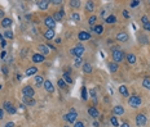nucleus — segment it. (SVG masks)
<instances>
[{"label":"nucleus","mask_w":150,"mask_h":127,"mask_svg":"<svg viewBox=\"0 0 150 127\" xmlns=\"http://www.w3.org/2000/svg\"><path fill=\"white\" fill-rule=\"evenodd\" d=\"M64 118H65V121H67L69 123H75V122H76V118H78V113H76L74 109H70V112L64 116Z\"/></svg>","instance_id":"nucleus-1"},{"label":"nucleus","mask_w":150,"mask_h":127,"mask_svg":"<svg viewBox=\"0 0 150 127\" xmlns=\"http://www.w3.org/2000/svg\"><path fill=\"white\" fill-rule=\"evenodd\" d=\"M128 104L132 107V108H138L141 105V98L137 96V95H132L129 96L128 99Z\"/></svg>","instance_id":"nucleus-2"},{"label":"nucleus","mask_w":150,"mask_h":127,"mask_svg":"<svg viewBox=\"0 0 150 127\" xmlns=\"http://www.w3.org/2000/svg\"><path fill=\"white\" fill-rule=\"evenodd\" d=\"M124 53L123 51H120V50H114L113 51V60H114V63H119V62H122L123 59H124Z\"/></svg>","instance_id":"nucleus-3"},{"label":"nucleus","mask_w":150,"mask_h":127,"mask_svg":"<svg viewBox=\"0 0 150 127\" xmlns=\"http://www.w3.org/2000/svg\"><path fill=\"white\" fill-rule=\"evenodd\" d=\"M84 51H85L84 46H83V45H80V44H79V45H76V46H75V48L71 50V54H73V55H75V58H78V57H82Z\"/></svg>","instance_id":"nucleus-4"},{"label":"nucleus","mask_w":150,"mask_h":127,"mask_svg":"<svg viewBox=\"0 0 150 127\" xmlns=\"http://www.w3.org/2000/svg\"><path fill=\"white\" fill-rule=\"evenodd\" d=\"M44 24H45L48 27V30H53L55 28V26H56V21L53 19V17H45V19H44Z\"/></svg>","instance_id":"nucleus-5"},{"label":"nucleus","mask_w":150,"mask_h":127,"mask_svg":"<svg viewBox=\"0 0 150 127\" xmlns=\"http://www.w3.org/2000/svg\"><path fill=\"white\" fill-rule=\"evenodd\" d=\"M22 94L25 98H32L35 95V91H34V89L31 86H25L22 89Z\"/></svg>","instance_id":"nucleus-6"},{"label":"nucleus","mask_w":150,"mask_h":127,"mask_svg":"<svg viewBox=\"0 0 150 127\" xmlns=\"http://www.w3.org/2000/svg\"><path fill=\"white\" fill-rule=\"evenodd\" d=\"M3 107H4V111H7L9 114H14L16 113V108L13 107V104L11 102H4Z\"/></svg>","instance_id":"nucleus-7"},{"label":"nucleus","mask_w":150,"mask_h":127,"mask_svg":"<svg viewBox=\"0 0 150 127\" xmlns=\"http://www.w3.org/2000/svg\"><path fill=\"white\" fill-rule=\"evenodd\" d=\"M146 123V116L145 114H137V117H136V125L137 126H144Z\"/></svg>","instance_id":"nucleus-8"},{"label":"nucleus","mask_w":150,"mask_h":127,"mask_svg":"<svg viewBox=\"0 0 150 127\" xmlns=\"http://www.w3.org/2000/svg\"><path fill=\"white\" fill-rule=\"evenodd\" d=\"M78 39L80 40V41H84V40H89V39H91V35H89V32L82 31V32H79V35H78Z\"/></svg>","instance_id":"nucleus-9"},{"label":"nucleus","mask_w":150,"mask_h":127,"mask_svg":"<svg viewBox=\"0 0 150 127\" xmlns=\"http://www.w3.org/2000/svg\"><path fill=\"white\" fill-rule=\"evenodd\" d=\"M44 89H45L48 93H53V90H55L53 84H52L49 80H45V81H44Z\"/></svg>","instance_id":"nucleus-10"},{"label":"nucleus","mask_w":150,"mask_h":127,"mask_svg":"<svg viewBox=\"0 0 150 127\" xmlns=\"http://www.w3.org/2000/svg\"><path fill=\"white\" fill-rule=\"evenodd\" d=\"M31 59H32V62H34V63H41V62H44L45 57L41 55V54H34Z\"/></svg>","instance_id":"nucleus-11"},{"label":"nucleus","mask_w":150,"mask_h":127,"mask_svg":"<svg viewBox=\"0 0 150 127\" xmlns=\"http://www.w3.org/2000/svg\"><path fill=\"white\" fill-rule=\"evenodd\" d=\"M55 36H56L55 30H47L45 32H44V37H45L47 40H52V39H55Z\"/></svg>","instance_id":"nucleus-12"},{"label":"nucleus","mask_w":150,"mask_h":127,"mask_svg":"<svg viewBox=\"0 0 150 127\" xmlns=\"http://www.w3.org/2000/svg\"><path fill=\"white\" fill-rule=\"evenodd\" d=\"M88 113H89V116L93 117V118H98V116H100V112L97 111L94 107H89V109H88Z\"/></svg>","instance_id":"nucleus-13"},{"label":"nucleus","mask_w":150,"mask_h":127,"mask_svg":"<svg viewBox=\"0 0 150 127\" xmlns=\"http://www.w3.org/2000/svg\"><path fill=\"white\" fill-rule=\"evenodd\" d=\"M39 50H40V54H41V55H48V54H49V48H48V45H44V44L39 45Z\"/></svg>","instance_id":"nucleus-14"},{"label":"nucleus","mask_w":150,"mask_h":127,"mask_svg":"<svg viewBox=\"0 0 150 127\" xmlns=\"http://www.w3.org/2000/svg\"><path fill=\"white\" fill-rule=\"evenodd\" d=\"M51 1H48V0H44V1H38V5H39V9H41V10H45V9H48Z\"/></svg>","instance_id":"nucleus-15"},{"label":"nucleus","mask_w":150,"mask_h":127,"mask_svg":"<svg viewBox=\"0 0 150 127\" xmlns=\"http://www.w3.org/2000/svg\"><path fill=\"white\" fill-rule=\"evenodd\" d=\"M117 40H119V41H127L128 40V35L126 32H119L117 35Z\"/></svg>","instance_id":"nucleus-16"},{"label":"nucleus","mask_w":150,"mask_h":127,"mask_svg":"<svg viewBox=\"0 0 150 127\" xmlns=\"http://www.w3.org/2000/svg\"><path fill=\"white\" fill-rule=\"evenodd\" d=\"M36 72H38V68H36V67H30V68L26 69V76H34Z\"/></svg>","instance_id":"nucleus-17"},{"label":"nucleus","mask_w":150,"mask_h":127,"mask_svg":"<svg viewBox=\"0 0 150 127\" xmlns=\"http://www.w3.org/2000/svg\"><path fill=\"white\" fill-rule=\"evenodd\" d=\"M119 93H120L123 96H128V95H129V93H128V89H127V86H124V85L119 86Z\"/></svg>","instance_id":"nucleus-18"},{"label":"nucleus","mask_w":150,"mask_h":127,"mask_svg":"<svg viewBox=\"0 0 150 127\" xmlns=\"http://www.w3.org/2000/svg\"><path fill=\"white\" fill-rule=\"evenodd\" d=\"M62 15H65V10L62 9V10H60L57 13H55V17H53V19L55 21H61L62 19Z\"/></svg>","instance_id":"nucleus-19"},{"label":"nucleus","mask_w":150,"mask_h":127,"mask_svg":"<svg viewBox=\"0 0 150 127\" xmlns=\"http://www.w3.org/2000/svg\"><path fill=\"white\" fill-rule=\"evenodd\" d=\"M2 24H3V27L8 28V27H11V26H12V19H11V18H3Z\"/></svg>","instance_id":"nucleus-20"},{"label":"nucleus","mask_w":150,"mask_h":127,"mask_svg":"<svg viewBox=\"0 0 150 127\" xmlns=\"http://www.w3.org/2000/svg\"><path fill=\"white\" fill-rule=\"evenodd\" d=\"M123 113H124V109H123V107L117 105L115 108H114V114H115V116H122Z\"/></svg>","instance_id":"nucleus-21"},{"label":"nucleus","mask_w":150,"mask_h":127,"mask_svg":"<svg viewBox=\"0 0 150 127\" xmlns=\"http://www.w3.org/2000/svg\"><path fill=\"white\" fill-rule=\"evenodd\" d=\"M127 60H128V63H131V64H135L136 63V55L135 54H127Z\"/></svg>","instance_id":"nucleus-22"},{"label":"nucleus","mask_w":150,"mask_h":127,"mask_svg":"<svg viewBox=\"0 0 150 127\" xmlns=\"http://www.w3.org/2000/svg\"><path fill=\"white\" fill-rule=\"evenodd\" d=\"M66 84H73V78H71V76H70V73L69 72H66V73H64V78H62Z\"/></svg>","instance_id":"nucleus-23"},{"label":"nucleus","mask_w":150,"mask_h":127,"mask_svg":"<svg viewBox=\"0 0 150 127\" xmlns=\"http://www.w3.org/2000/svg\"><path fill=\"white\" fill-rule=\"evenodd\" d=\"M118 63H114V62H111V63H109V69H110V72H117L118 71Z\"/></svg>","instance_id":"nucleus-24"},{"label":"nucleus","mask_w":150,"mask_h":127,"mask_svg":"<svg viewBox=\"0 0 150 127\" xmlns=\"http://www.w3.org/2000/svg\"><path fill=\"white\" fill-rule=\"evenodd\" d=\"M35 82H36V86H40L44 84V77L43 76H35Z\"/></svg>","instance_id":"nucleus-25"},{"label":"nucleus","mask_w":150,"mask_h":127,"mask_svg":"<svg viewBox=\"0 0 150 127\" xmlns=\"http://www.w3.org/2000/svg\"><path fill=\"white\" fill-rule=\"evenodd\" d=\"M83 71L85 72V73H91L92 72V66L89 64V63H84L83 64Z\"/></svg>","instance_id":"nucleus-26"},{"label":"nucleus","mask_w":150,"mask_h":127,"mask_svg":"<svg viewBox=\"0 0 150 127\" xmlns=\"http://www.w3.org/2000/svg\"><path fill=\"white\" fill-rule=\"evenodd\" d=\"M105 21H106V23H115L117 22V17L115 15H109L105 18Z\"/></svg>","instance_id":"nucleus-27"},{"label":"nucleus","mask_w":150,"mask_h":127,"mask_svg":"<svg viewBox=\"0 0 150 127\" xmlns=\"http://www.w3.org/2000/svg\"><path fill=\"white\" fill-rule=\"evenodd\" d=\"M110 122H111L113 126H115V127L119 126V121H118V118H117V116H113L111 118H110Z\"/></svg>","instance_id":"nucleus-28"},{"label":"nucleus","mask_w":150,"mask_h":127,"mask_svg":"<svg viewBox=\"0 0 150 127\" xmlns=\"http://www.w3.org/2000/svg\"><path fill=\"white\" fill-rule=\"evenodd\" d=\"M93 31L96 32V33H102V31H104V28H102V26H100V24H97V26H94L93 27Z\"/></svg>","instance_id":"nucleus-29"},{"label":"nucleus","mask_w":150,"mask_h":127,"mask_svg":"<svg viewBox=\"0 0 150 127\" xmlns=\"http://www.w3.org/2000/svg\"><path fill=\"white\" fill-rule=\"evenodd\" d=\"M85 9H87V10H89V12H92L93 9H94V4H93V1H88L87 5H85Z\"/></svg>","instance_id":"nucleus-30"},{"label":"nucleus","mask_w":150,"mask_h":127,"mask_svg":"<svg viewBox=\"0 0 150 127\" xmlns=\"http://www.w3.org/2000/svg\"><path fill=\"white\" fill-rule=\"evenodd\" d=\"M142 86H144L145 89L150 90V78H145V80L142 81Z\"/></svg>","instance_id":"nucleus-31"},{"label":"nucleus","mask_w":150,"mask_h":127,"mask_svg":"<svg viewBox=\"0 0 150 127\" xmlns=\"http://www.w3.org/2000/svg\"><path fill=\"white\" fill-rule=\"evenodd\" d=\"M82 99H83V100H87V99H88V91H87L85 87L82 89Z\"/></svg>","instance_id":"nucleus-32"},{"label":"nucleus","mask_w":150,"mask_h":127,"mask_svg":"<svg viewBox=\"0 0 150 127\" xmlns=\"http://www.w3.org/2000/svg\"><path fill=\"white\" fill-rule=\"evenodd\" d=\"M70 5L74 6V8H79L80 6V1H79V0H71V1H70Z\"/></svg>","instance_id":"nucleus-33"},{"label":"nucleus","mask_w":150,"mask_h":127,"mask_svg":"<svg viewBox=\"0 0 150 127\" xmlns=\"http://www.w3.org/2000/svg\"><path fill=\"white\" fill-rule=\"evenodd\" d=\"M3 36H4V37H7V39H13V32L12 31H5Z\"/></svg>","instance_id":"nucleus-34"},{"label":"nucleus","mask_w":150,"mask_h":127,"mask_svg":"<svg viewBox=\"0 0 150 127\" xmlns=\"http://www.w3.org/2000/svg\"><path fill=\"white\" fill-rule=\"evenodd\" d=\"M96 21H97V17H96V15L89 17V19H88V22H89V24H91V26H93V24L96 23Z\"/></svg>","instance_id":"nucleus-35"},{"label":"nucleus","mask_w":150,"mask_h":127,"mask_svg":"<svg viewBox=\"0 0 150 127\" xmlns=\"http://www.w3.org/2000/svg\"><path fill=\"white\" fill-rule=\"evenodd\" d=\"M23 100H25V103H27V104H30V105H34V104H35V100H32L31 98H23Z\"/></svg>","instance_id":"nucleus-36"},{"label":"nucleus","mask_w":150,"mask_h":127,"mask_svg":"<svg viewBox=\"0 0 150 127\" xmlns=\"http://www.w3.org/2000/svg\"><path fill=\"white\" fill-rule=\"evenodd\" d=\"M129 5H131V8H136V6L140 5V1H138V0H133V1L129 3Z\"/></svg>","instance_id":"nucleus-37"},{"label":"nucleus","mask_w":150,"mask_h":127,"mask_svg":"<svg viewBox=\"0 0 150 127\" xmlns=\"http://www.w3.org/2000/svg\"><path fill=\"white\" fill-rule=\"evenodd\" d=\"M57 84H58V86H60L61 89H65V87H66V82H65L64 80H58Z\"/></svg>","instance_id":"nucleus-38"},{"label":"nucleus","mask_w":150,"mask_h":127,"mask_svg":"<svg viewBox=\"0 0 150 127\" xmlns=\"http://www.w3.org/2000/svg\"><path fill=\"white\" fill-rule=\"evenodd\" d=\"M82 64V57H78V58H75V67H79Z\"/></svg>","instance_id":"nucleus-39"},{"label":"nucleus","mask_w":150,"mask_h":127,"mask_svg":"<svg viewBox=\"0 0 150 127\" xmlns=\"http://www.w3.org/2000/svg\"><path fill=\"white\" fill-rule=\"evenodd\" d=\"M73 19H74V21H79V19H80V15H79L78 13H74V14H73Z\"/></svg>","instance_id":"nucleus-40"},{"label":"nucleus","mask_w":150,"mask_h":127,"mask_svg":"<svg viewBox=\"0 0 150 127\" xmlns=\"http://www.w3.org/2000/svg\"><path fill=\"white\" fill-rule=\"evenodd\" d=\"M74 127H84V123H83V122H75V123H74Z\"/></svg>","instance_id":"nucleus-41"},{"label":"nucleus","mask_w":150,"mask_h":127,"mask_svg":"<svg viewBox=\"0 0 150 127\" xmlns=\"http://www.w3.org/2000/svg\"><path fill=\"white\" fill-rule=\"evenodd\" d=\"M141 21H142V22H144V24L149 22V19H147V17H146V15H142V18H141Z\"/></svg>","instance_id":"nucleus-42"},{"label":"nucleus","mask_w":150,"mask_h":127,"mask_svg":"<svg viewBox=\"0 0 150 127\" xmlns=\"http://www.w3.org/2000/svg\"><path fill=\"white\" fill-rule=\"evenodd\" d=\"M144 28H145V30H147V31H150V22H147V23H145V24H144Z\"/></svg>","instance_id":"nucleus-43"},{"label":"nucleus","mask_w":150,"mask_h":127,"mask_svg":"<svg viewBox=\"0 0 150 127\" xmlns=\"http://www.w3.org/2000/svg\"><path fill=\"white\" fill-rule=\"evenodd\" d=\"M91 95H92V98H94V100H96V90L94 89L91 90Z\"/></svg>","instance_id":"nucleus-44"},{"label":"nucleus","mask_w":150,"mask_h":127,"mask_svg":"<svg viewBox=\"0 0 150 127\" xmlns=\"http://www.w3.org/2000/svg\"><path fill=\"white\" fill-rule=\"evenodd\" d=\"M123 15H124V18H129V13L127 10H123Z\"/></svg>","instance_id":"nucleus-45"},{"label":"nucleus","mask_w":150,"mask_h":127,"mask_svg":"<svg viewBox=\"0 0 150 127\" xmlns=\"http://www.w3.org/2000/svg\"><path fill=\"white\" fill-rule=\"evenodd\" d=\"M5 55H7V53L3 50V51H2V54H0V58H2V59H5Z\"/></svg>","instance_id":"nucleus-46"},{"label":"nucleus","mask_w":150,"mask_h":127,"mask_svg":"<svg viewBox=\"0 0 150 127\" xmlns=\"http://www.w3.org/2000/svg\"><path fill=\"white\" fill-rule=\"evenodd\" d=\"M5 127H14V123H13V122H8V123L5 125Z\"/></svg>","instance_id":"nucleus-47"},{"label":"nucleus","mask_w":150,"mask_h":127,"mask_svg":"<svg viewBox=\"0 0 150 127\" xmlns=\"http://www.w3.org/2000/svg\"><path fill=\"white\" fill-rule=\"evenodd\" d=\"M4 117V109H0V118H3Z\"/></svg>","instance_id":"nucleus-48"},{"label":"nucleus","mask_w":150,"mask_h":127,"mask_svg":"<svg viewBox=\"0 0 150 127\" xmlns=\"http://www.w3.org/2000/svg\"><path fill=\"white\" fill-rule=\"evenodd\" d=\"M52 3H53V4H61L62 1H61V0H53V1H52Z\"/></svg>","instance_id":"nucleus-49"},{"label":"nucleus","mask_w":150,"mask_h":127,"mask_svg":"<svg viewBox=\"0 0 150 127\" xmlns=\"http://www.w3.org/2000/svg\"><path fill=\"white\" fill-rule=\"evenodd\" d=\"M120 127H129V125H128V123H123Z\"/></svg>","instance_id":"nucleus-50"},{"label":"nucleus","mask_w":150,"mask_h":127,"mask_svg":"<svg viewBox=\"0 0 150 127\" xmlns=\"http://www.w3.org/2000/svg\"><path fill=\"white\" fill-rule=\"evenodd\" d=\"M2 15H4V13H3L2 10H0V17H2Z\"/></svg>","instance_id":"nucleus-51"},{"label":"nucleus","mask_w":150,"mask_h":127,"mask_svg":"<svg viewBox=\"0 0 150 127\" xmlns=\"http://www.w3.org/2000/svg\"><path fill=\"white\" fill-rule=\"evenodd\" d=\"M0 89H2V85H0Z\"/></svg>","instance_id":"nucleus-52"}]
</instances>
